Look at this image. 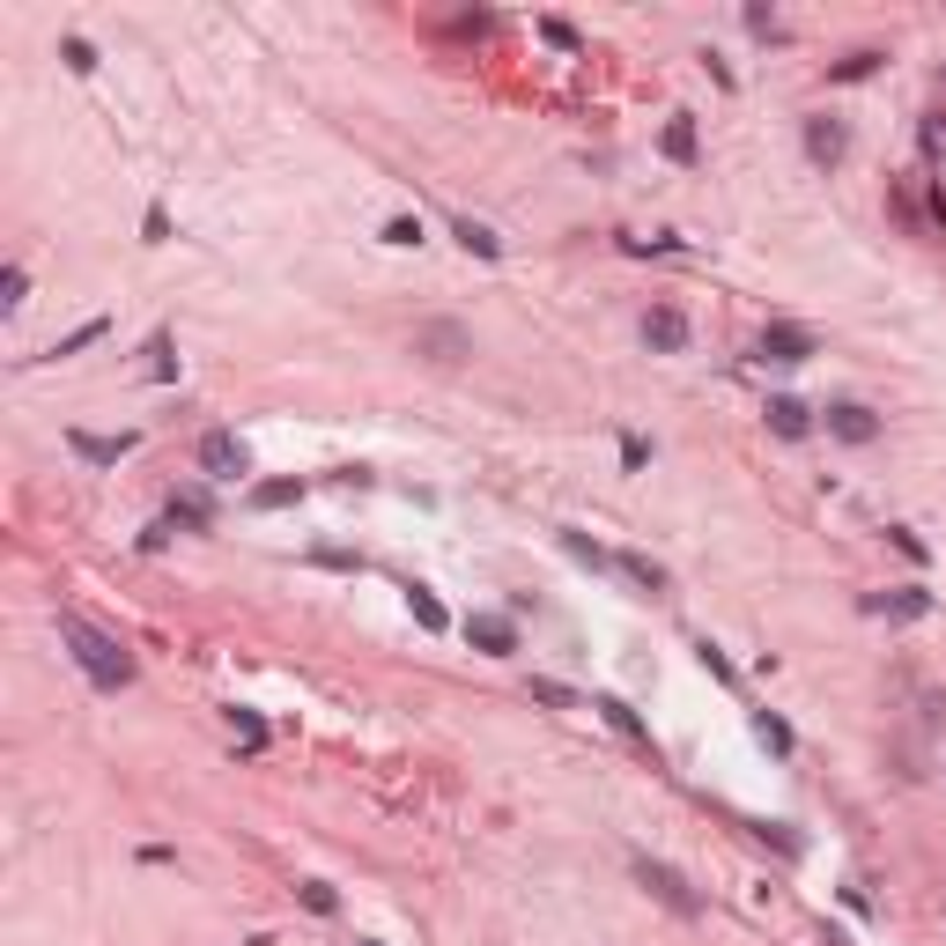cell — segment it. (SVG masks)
Here are the masks:
<instances>
[{
	"label": "cell",
	"mask_w": 946,
	"mask_h": 946,
	"mask_svg": "<svg viewBox=\"0 0 946 946\" xmlns=\"http://www.w3.org/2000/svg\"><path fill=\"white\" fill-rule=\"evenodd\" d=\"M385 244H422V222H414V215H392V222H385Z\"/></svg>",
	"instance_id": "27"
},
{
	"label": "cell",
	"mask_w": 946,
	"mask_h": 946,
	"mask_svg": "<svg viewBox=\"0 0 946 946\" xmlns=\"http://www.w3.org/2000/svg\"><path fill=\"white\" fill-rule=\"evenodd\" d=\"M296 496H304V481H267V488H252L259 510H281V503H296Z\"/></svg>",
	"instance_id": "22"
},
{
	"label": "cell",
	"mask_w": 946,
	"mask_h": 946,
	"mask_svg": "<svg viewBox=\"0 0 946 946\" xmlns=\"http://www.w3.org/2000/svg\"><path fill=\"white\" fill-rule=\"evenodd\" d=\"M296 895H304V910H311V917H333V910H340V895H333L326 880H304Z\"/></svg>",
	"instance_id": "21"
},
{
	"label": "cell",
	"mask_w": 946,
	"mask_h": 946,
	"mask_svg": "<svg viewBox=\"0 0 946 946\" xmlns=\"http://www.w3.org/2000/svg\"><path fill=\"white\" fill-rule=\"evenodd\" d=\"M865 614H880V621H924V614H932V592H917V584H902V592H873V599H865Z\"/></svg>",
	"instance_id": "9"
},
{
	"label": "cell",
	"mask_w": 946,
	"mask_h": 946,
	"mask_svg": "<svg viewBox=\"0 0 946 946\" xmlns=\"http://www.w3.org/2000/svg\"><path fill=\"white\" fill-rule=\"evenodd\" d=\"M67 451L89 459V466H119L126 451H134V437H89V429H67Z\"/></svg>",
	"instance_id": "10"
},
{
	"label": "cell",
	"mask_w": 946,
	"mask_h": 946,
	"mask_svg": "<svg viewBox=\"0 0 946 946\" xmlns=\"http://www.w3.org/2000/svg\"><path fill=\"white\" fill-rule=\"evenodd\" d=\"M754 740H762L769 754H791V725H784V717H769V710H754Z\"/></svg>",
	"instance_id": "17"
},
{
	"label": "cell",
	"mask_w": 946,
	"mask_h": 946,
	"mask_svg": "<svg viewBox=\"0 0 946 946\" xmlns=\"http://www.w3.org/2000/svg\"><path fill=\"white\" fill-rule=\"evenodd\" d=\"M621 466L643 473V466H651V444H643V437H621Z\"/></svg>",
	"instance_id": "28"
},
{
	"label": "cell",
	"mask_w": 946,
	"mask_h": 946,
	"mask_svg": "<svg viewBox=\"0 0 946 946\" xmlns=\"http://www.w3.org/2000/svg\"><path fill=\"white\" fill-rule=\"evenodd\" d=\"M23 289H30V274H23V267L0 274V304H8V311H23Z\"/></svg>",
	"instance_id": "25"
},
{
	"label": "cell",
	"mask_w": 946,
	"mask_h": 946,
	"mask_svg": "<svg viewBox=\"0 0 946 946\" xmlns=\"http://www.w3.org/2000/svg\"><path fill=\"white\" fill-rule=\"evenodd\" d=\"M414 355H429V363H466L473 333L459 326V318H429V326H414Z\"/></svg>",
	"instance_id": "4"
},
{
	"label": "cell",
	"mask_w": 946,
	"mask_h": 946,
	"mask_svg": "<svg viewBox=\"0 0 946 946\" xmlns=\"http://www.w3.org/2000/svg\"><path fill=\"white\" fill-rule=\"evenodd\" d=\"M540 37H547V45H562V52H577V30H570V23H555V15L540 23Z\"/></svg>",
	"instance_id": "29"
},
{
	"label": "cell",
	"mask_w": 946,
	"mask_h": 946,
	"mask_svg": "<svg viewBox=\"0 0 946 946\" xmlns=\"http://www.w3.org/2000/svg\"><path fill=\"white\" fill-rule=\"evenodd\" d=\"M60 60H67L74 74H89V67H97V45H89V37H67V45H60Z\"/></svg>",
	"instance_id": "24"
},
{
	"label": "cell",
	"mask_w": 946,
	"mask_h": 946,
	"mask_svg": "<svg viewBox=\"0 0 946 946\" xmlns=\"http://www.w3.org/2000/svg\"><path fill=\"white\" fill-rule=\"evenodd\" d=\"M104 333H111V318H89V326H74V333H67V340H60L52 355H82V348H97Z\"/></svg>",
	"instance_id": "18"
},
{
	"label": "cell",
	"mask_w": 946,
	"mask_h": 946,
	"mask_svg": "<svg viewBox=\"0 0 946 946\" xmlns=\"http://www.w3.org/2000/svg\"><path fill=\"white\" fill-rule=\"evenodd\" d=\"M363 946H377V939H363Z\"/></svg>",
	"instance_id": "34"
},
{
	"label": "cell",
	"mask_w": 946,
	"mask_h": 946,
	"mask_svg": "<svg viewBox=\"0 0 946 946\" xmlns=\"http://www.w3.org/2000/svg\"><path fill=\"white\" fill-rule=\"evenodd\" d=\"M592 710H599V717H607V725L621 732V740H636L643 754H651V732H643V717H636L629 703H621V695H599V703H592Z\"/></svg>",
	"instance_id": "12"
},
{
	"label": "cell",
	"mask_w": 946,
	"mask_h": 946,
	"mask_svg": "<svg viewBox=\"0 0 946 946\" xmlns=\"http://www.w3.org/2000/svg\"><path fill=\"white\" fill-rule=\"evenodd\" d=\"M688 311H680V304H651V311H643V340H651V348L658 355H680V348H688Z\"/></svg>",
	"instance_id": "5"
},
{
	"label": "cell",
	"mask_w": 946,
	"mask_h": 946,
	"mask_svg": "<svg viewBox=\"0 0 946 946\" xmlns=\"http://www.w3.org/2000/svg\"><path fill=\"white\" fill-rule=\"evenodd\" d=\"M873 67H880V52H850V60H836L828 74H836V82H865Z\"/></svg>",
	"instance_id": "23"
},
{
	"label": "cell",
	"mask_w": 946,
	"mask_h": 946,
	"mask_svg": "<svg viewBox=\"0 0 946 946\" xmlns=\"http://www.w3.org/2000/svg\"><path fill=\"white\" fill-rule=\"evenodd\" d=\"M614 570H621V577H636L643 592H666V570H658L651 555H614Z\"/></svg>",
	"instance_id": "16"
},
{
	"label": "cell",
	"mask_w": 946,
	"mask_h": 946,
	"mask_svg": "<svg viewBox=\"0 0 946 946\" xmlns=\"http://www.w3.org/2000/svg\"><path fill=\"white\" fill-rule=\"evenodd\" d=\"M407 607H414V621H422V629H444V607H437V592H422V584H407Z\"/></svg>",
	"instance_id": "19"
},
{
	"label": "cell",
	"mask_w": 946,
	"mask_h": 946,
	"mask_svg": "<svg viewBox=\"0 0 946 946\" xmlns=\"http://www.w3.org/2000/svg\"><path fill=\"white\" fill-rule=\"evenodd\" d=\"M60 643L74 651V666L97 680V688H126V680H134V651H119V636H104L97 621L60 614Z\"/></svg>",
	"instance_id": "1"
},
{
	"label": "cell",
	"mask_w": 946,
	"mask_h": 946,
	"mask_svg": "<svg viewBox=\"0 0 946 946\" xmlns=\"http://www.w3.org/2000/svg\"><path fill=\"white\" fill-rule=\"evenodd\" d=\"M200 473L207 481H244L252 473V451L237 444V429H207L200 437Z\"/></svg>",
	"instance_id": "2"
},
{
	"label": "cell",
	"mask_w": 946,
	"mask_h": 946,
	"mask_svg": "<svg viewBox=\"0 0 946 946\" xmlns=\"http://www.w3.org/2000/svg\"><path fill=\"white\" fill-rule=\"evenodd\" d=\"M451 237H459L466 252H481V259H496V252H503V237L488 230V222H473V215H459V222H451Z\"/></svg>",
	"instance_id": "14"
},
{
	"label": "cell",
	"mask_w": 946,
	"mask_h": 946,
	"mask_svg": "<svg viewBox=\"0 0 946 946\" xmlns=\"http://www.w3.org/2000/svg\"><path fill=\"white\" fill-rule=\"evenodd\" d=\"M533 695H540V703H555V710H570V688H562V680H533Z\"/></svg>",
	"instance_id": "31"
},
{
	"label": "cell",
	"mask_w": 946,
	"mask_h": 946,
	"mask_svg": "<svg viewBox=\"0 0 946 946\" xmlns=\"http://www.w3.org/2000/svg\"><path fill=\"white\" fill-rule=\"evenodd\" d=\"M747 30H754V37H784V30H777V15H769V8H747Z\"/></svg>",
	"instance_id": "33"
},
{
	"label": "cell",
	"mask_w": 946,
	"mask_h": 946,
	"mask_svg": "<svg viewBox=\"0 0 946 946\" xmlns=\"http://www.w3.org/2000/svg\"><path fill=\"white\" fill-rule=\"evenodd\" d=\"M828 437H843V444H873V437H880V414H873V407H858V400H836V407H828Z\"/></svg>",
	"instance_id": "8"
},
{
	"label": "cell",
	"mask_w": 946,
	"mask_h": 946,
	"mask_svg": "<svg viewBox=\"0 0 946 946\" xmlns=\"http://www.w3.org/2000/svg\"><path fill=\"white\" fill-rule=\"evenodd\" d=\"M806 355H821V340H813L806 326H762V363H806Z\"/></svg>",
	"instance_id": "6"
},
{
	"label": "cell",
	"mask_w": 946,
	"mask_h": 946,
	"mask_svg": "<svg viewBox=\"0 0 946 946\" xmlns=\"http://www.w3.org/2000/svg\"><path fill=\"white\" fill-rule=\"evenodd\" d=\"M806 156L821 163V170H836L850 156V126L843 119H806Z\"/></svg>",
	"instance_id": "7"
},
{
	"label": "cell",
	"mask_w": 946,
	"mask_h": 946,
	"mask_svg": "<svg viewBox=\"0 0 946 946\" xmlns=\"http://www.w3.org/2000/svg\"><path fill=\"white\" fill-rule=\"evenodd\" d=\"M695 658H703V673H717V680H732V658L725 651H717V643L703 636V643H695Z\"/></svg>",
	"instance_id": "26"
},
{
	"label": "cell",
	"mask_w": 946,
	"mask_h": 946,
	"mask_svg": "<svg viewBox=\"0 0 946 946\" xmlns=\"http://www.w3.org/2000/svg\"><path fill=\"white\" fill-rule=\"evenodd\" d=\"M230 732H237L244 747H267V717H259V710H230Z\"/></svg>",
	"instance_id": "20"
},
{
	"label": "cell",
	"mask_w": 946,
	"mask_h": 946,
	"mask_svg": "<svg viewBox=\"0 0 946 946\" xmlns=\"http://www.w3.org/2000/svg\"><path fill=\"white\" fill-rule=\"evenodd\" d=\"M636 880H643V887H651V895H658V902H666V910H673V917H703V895H695V887H688V880H680V873H673V865H658V858H636Z\"/></svg>",
	"instance_id": "3"
},
{
	"label": "cell",
	"mask_w": 946,
	"mask_h": 946,
	"mask_svg": "<svg viewBox=\"0 0 946 946\" xmlns=\"http://www.w3.org/2000/svg\"><path fill=\"white\" fill-rule=\"evenodd\" d=\"M924 156H946V111H939V119H924Z\"/></svg>",
	"instance_id": "30"
},
{
	"label": "cell",
	"mask_w": 946,
	"mask_h": 946,
	"mask_svg": "<svg viewBox=\"0 0 946 946\" xmlns=\"http://www.w3.org/2000/svg\"><path fill=\"white\" fill-rule=\"evenodd\" d=\"M887 533H895V547H902V555H910V562H924V540L910 533V525H887Z\"/></svg>",
	"instance_id": "32"
},
{
	"label": "cell",
	"mask_w": 946,
	"mask_h": 946,
	"mask_svg": "<svg viewBox=\"0 0 946 946\" xmlns=\"http://www.w3.org/2000/svg\"><path fill=\"white\" fill-rule=\"evenodd\" d=\"M762 414H769V429H777V437H791V444H799V437H806V429H813V414H806L799 400H769Z\"/></svg>",
	"instance_id": "13"
},
{
	"label": "cell",
	"mask_w": 946,
	"mask_h": 946,
	"mask_svg": "<svg viewBox=\"0 0 946 946\" xmlns=\"http://www.w3.org/2000/svg\"><path fill=\"white\" fill-rule=\"evenodd\" d=\"M666 156L673 163H695V119H688V111H673V119H666Z\"/></svg>",
	"instance_id": "15"
},
{
	"label": "cell",
	"mask_w": 946,
	"mask_h": 946,
	"mask_svg": "<svg viewBox=\"0 0 946 946\" xmlns=\"http://www.w3.org/2000/svg\"><path fill=\"white\" fill-rule=\"evenodd\" d=\"M466 636L481 643L488 658H510V651H518V629H510L503 614H473V621H466Z\"/></svg>",
	"instance_id": "11"
}]
</instances>
